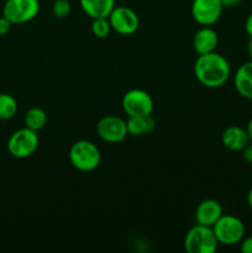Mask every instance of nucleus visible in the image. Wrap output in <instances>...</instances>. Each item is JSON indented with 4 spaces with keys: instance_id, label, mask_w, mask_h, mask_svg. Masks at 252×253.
Here are the masks:
<instances>
[{
    "instance_id": "14",
    "label": "nucleus",
    "mask_w": 252,
    "mask_h": 253,
    "mask_svg": "<svg viewBox=\"0 0 252 253\" xmlns=\"http://www.w3.org/2000/svg\"><path fill=\"white\" fill-rule=\"evenodd\" d=\"M234 85L242 98L252 100V59L237 68L234 77Z\"/></svg>"
},
{
    "instance_id": "15",
    "label": "nucleus",
    "mask_w": 252,
    "mask_h": 253,
    "mask_svg": "<svg viewBox=\"0 0 252 253\" xmlns=\"http://www.w3.org/2000/svg\"><path fill=\"white\" fill-rule=\"evenodd\" d=\"M82 10L91 19L108 17L113 11L115 0H79Z\"/></svg>"
},
{
    "instance_id": "26",
    "label": "nucleus",
    "mask_w": 252,
    "mask_h": 253,
    "mask_svg": "<svg viewBox=\"0 0 252 253\" xmlns=\"http://www.w3.org/2000/svg\"><path fill=\"white\" fill-rule=\"evenodd\" d=\"M246 132L247 135H249V138H250V142L252 143V119L251 120L247 123V126H246Z\"/></svg>"
},
{
    "instance_id": "8",
    "label": "nucleus",
    "mask_w": 252,
    "mask_h": 253,
    "mask_svg": "<svg viewBox=\"0 0 252 253\" xmlns=\"http://www.w3.org/2000/svg\"><path fill=\"white\" fill-rule=\"evenodd\" d=\"M96 133L108 143H119L128 135L127 125L124 119L115 115H106L96 124Z\"/></svg>"
},
{
    "instance_id": "25",
    "label": "nucleus",
    "mask_w": 252,
    "mask_h": 253,
    "mask_svg": "<svg viewBox=\"0 0 252 253\" xmlns=\"http://www.w3.org/2000/svg\"><path fill=\"white\" fill-rule=\"evenodd\" d=\"M241 0H221V4L224 7H232L237 5Z\"/></svg>"
},
{
    "instance_id": "2",
    "label": "nucleus",
    "mask_w": 252,
    "mask_h": 253,
    "mask_svg": "<svg viewBox=\"0 0 252 253\" xmlns=\"http://www.w3.org/2000/svg\"><path fill=\"white\" fill-rule=\"evenodd\" d=\"M69 161L81 172H93L100 165L101 155L95 143L88 140H79L69 148Z\"/></svg>"
},
{
    "instance_id": "9",
    "label": "nucleus",
    "mask_w": 252,
    "mask_h": 253,
    "mask_svg": "<svg viewBox=\"0 0 252 253\" xmlns=\"http://www.w3.org/2000/svg\"><path fill=\"white\" fill-rule=\"evenodd\" d=\"M108 19L111 30L123 36L132 35L140 26V19L137 14L127 6H115Z\"/></svg>"
},
{
    "instance_id": "18",
    "label": "nucleus",
    "mask_w": 252,
    "mask_h": 253,
    "mask_svg": "<svg viewBox=\"0 0 252 253\" xmlns=\"http://www.w3.org/2000/svg\"><path fill=\"white\" fill-rule=\"evenodd\" d=\"M17 101L7 93H0V120H10L17 113Z\"/></svg>"
},
{
    "instance_id": "23",
    "label": "nucleus",
    "mask_w": 252,
    "mask_h": 253,
    "mask_svg": "<svg viewBox=\"0 0 252 253\" xmlns=\"http://www.w3.org/2000/svg\"><path fill=\"white\" fill-rule=\"evenodd\" d=\"M241 152H242V157H244V160L246 161L247 163H250V165H252V143L250 142L249 145L241 151Z\"/></svg>"
},
{
    "instance_id": "1",
    "label": "nucleus",
    "mask_w": 252,
    "mask_h": 253,
    "mask_svg": "<svg viewBox=\"0 0 252 253\" xmlns=\"http://www.w3.org/2000/svg\"><path fill=\"white\" fill-rule=\"evenodd\" d=\"M194 74L198 82L207 88H220L229 81L231 67L229 61L216 52L199 54L194 63Z\"/></svg>"
},
{
    "instance_id": "3",
    "label": "nucleus",
    "mask_w": 252,
    "mask_h": 253,
    "mask_svg": "<svg viewBox=\"0 0 252 253\" xmlns=\"http://www.w3.org/2000/svg\"><path fill=\"white\" fill-rule=\"evenodd\" d=\"M217 247L212 227L197 224L185 234L184 249L188 253H214Z\"/></svg>"
},
{
    "instance_id": "6",
    "label": "nucleus",
    "mask_w": 252,
    "mask_h": 253,
    "mask_svg": "<svg viewBox=\"0 0 252 253\" xmlns=\"http://www.w3.org/2000/svg\"><path fill=\"white\" fill-rule=\"evenodd\" d=\"M39 12V0H6L2 6V16L6 17L12 25L31 21Z\"/></svg>"
},
{
    "instance_id": "21",
    "label": "nucleus",
    "mask_w": 252,
    "mask_h": 253,
    "mask_svg": "<svg viewBox=\"0 0 252 253\" xmlns=\"http://www.w3.org/2000/svg\"><path fill=\"white\" fill-rule=\"evenodd\" d=\"M240 249L244 253H252V236L244 237L240 242Z\"/></svg>"
},
{
    "instance_id": "11",
    "label": "nucleus",
    "mask_w": 252,
    "mask_h": 253,
    "mask_svg": "<svg viewBox=\"0 0 252 253\" xmlns=\"http://www.w3.org/2000/svg\"><path fill=\"white\" fill-rule=\"evenodd\" d=\"M222 216V208L219 202L214 199H205L199 203L195 209L197 224L212 227L215 222Z\"/></svg>"
},
{
    "instance_id": "10",
    "label": "nucleus",
    "mask_w": 252,
    "mask_h": 253,
    "mask_svg": "<svg viewBox=\"0 0 252 253\" xmlns=\"http://www.w3.org/2000/svg\"><path fill=\"white\" fill-rule=\"evenodd\" d=\"M224 6L221 0H193L192 16L202 26H211L219 21Z\"/></svg>"
},
{
    "instance_id": "20",
    "label": "nucleus",
    "mask_w": 252,
    "mask_h": 253,
    "mask_svg": "<svg viewBox=\"0 0 252 253\" xmlns=\"http://www.w3.org/2000/svg\"><path fill=\"white\" fill-rule=\"evenodd\" d=\"M72 6L69 0H54L52 5V14L57 19H66L71 15Z\"/></svg>"
},
{
    "instance_id": "12",
    "label": "nucleus",
    "mask_w": 252,
    "mask_h": 253,
    "mask_svg": "<svg viewBox=\"0 0 252 253\" xmlns=\"http://www.w3.org/2000/svg\"><path fill=\"white\" fill-rule=\"evenodd\" d=\"M217 43H219V36L216 31L210 26L200 27L193 37V48L197 52L198 56L214 52Z\"/></svg>"
},
{
    "instance_id": "28",
    "label": "nucleus",
    "mask_w": 252,
    "mask_h": 253,
    "mask_svg": "<svg viewBox=\"0 0 252 253\" xmlns=\"http://www.w3.org/2000/svg\"><path fill=\"white\" fill-rule=\"evenodd\" d=\"M247 48H249V53H250V56H251V59H252V37H250L249 46H247Z\"/></svg>"
},
{
    "instance_id": "24",
    "label": "nucleus",
    "mask_w": 252,
    "mask_h": 253,
    "mask_svg": "<svg viewBox=\"0 0 252 253\" xmlns=\"http://www.w3.org/2000/svg\"><path fill=\"white\" fill-rule=\"evenodd\" d=\"M245 30H246V34L250 37H252V12L247 16L246 21H245Z\"/></svg>"
},
{
    "instance_id": "22",
    "label": "nucleus",
    "mask_w": 252,
    "mask_h": 253,
    "mask_svg": "<svg viewBox=\"0 0 252 253\" xmlns=\"http://www.w3.org/2000/svg\"><path fill=\"white\" fill-rule=\"evenodd\" d=\"M11 22L5 16L0 17V36H4V35H6L9 32L10 29H11Z\"/></svg>"
},
{
    "instance_id": "19",
    "label": "nucleus",
    "mask_w": 252,
    "mask_h": 253,
    "mask_svg": "<svg viewBox=\"0 0 252 253\" xmlns=\"http://www.w3.org/2000/svg\"><path fill=\"white\" fill-rule=\"evenodd\" d=\"M111 31L110 22L108 17H99V19H93L91 22V32L96 39H105L109 36Z\"/></svg>"
},
{
    "instance_id": "4",
    "label": "nucleus",
    "mask_w": 252,
    "mask_h": 253,
    "mask_svg": "<svg viewBox=\"0 0 252 253\" xmlns=\"http://www.w3.org/2000/svg\"><path fill=\"white\" fill-rule=\"evenodd\" d=\"M215 237L219 245L235 246L240 244L245 237V225L241 220L234 215H224L212 226Z\"/></svg>"
},
{
    "instance_id": "13",
    "label": "nucleus",
    "mask_w": 252,
    "mask_h": 253,
    "mask_svg": "<svg viewBox=\"0 0 252 253\" xmlns=\"http://www.w3.org/2000/svg\"><path fill=\"white\" fill-rule=\"evenodd\" d=\"M221 142L227 150L234 151V152H241L250 143V138L246 132V128L232 125L225 128L224 132L221 133Z\"/></svg>"
},
{
    "instance_id": "16",
    "label": "nucleus",
    "mask_w": 252,
    "mask_h": 253,
    "mask_svg": "<svg viewBox=\"0 0 252 253\" xmlns=\"http://www.w3.org/2000/svg\"><path fill=\"white\" fill-rule=\"evenodd\" d=\"M126 125H127L128 135L140 137V136L148 135L155 130L156 120L152 115L131 116L126 120Z\"/></svg>"
},
{
    "instance_id": "27",
    "label": "nucleus",
    "mask_w": 252,
    "mask_h": 253,
    "mask_svg": "<svg viewBox=\"0 0 252 253\" xmlns=\"http://www.w3.org/2000/svg\"><path fill=\"white\" fill-rule=\"evenodd\" d=\"M247 204H249V207L252 209V188L250 189L249 194H247Z\"/></svg>"
},
{
    "instance_id": "7",
    "label": "nucleus",
    "mask_w": 252,
    "mask_h": 253,
    "mask_svg": "<svg viewBox=\"0 0 252 253\" xmlns=\"http://www.w3.org/2000/svg\"><path fill=\"white\" fill-rule=\"evenodd\" d=\"M123 110L128 118L131 116L152 115L153 99L143 89H130L126 91L121 100Z\"/></svg>"
},
{
    "instance_id": "5",
    "label": "nucleus",
    "mask_w": 252,
    "mask_h": 253,
    "mask_svg": "<svg viewBox=\"0 0 252 253\" xmlns=\"http://www.w3.org/2000/svg\"><path fill=\"white\" fill-rule=\"evenodd\" d=\"M39 142L36 131L27 127L19 128L7 140V152L17 160H25L36 152Z\"/></svg>"
},
{
    "instance_id": "17",
    "label": "nucleus",
    "mask_w": 252,
    "mask_h": 253,
    "mask_svg": "<svg viewBox=\"0 0 252 253\" xmlns=\"http://www.w3.org/2000/svg\"><path fill=\"white\" fill-rule=\"evenodd\" d=\"M24 123L25 127L39 132V131L42 130V128L44 127V125L47 124L46 111L41 108H37V106L29 109V110L26 111V114H25Z\"/></svg>"
}]
</instances>
